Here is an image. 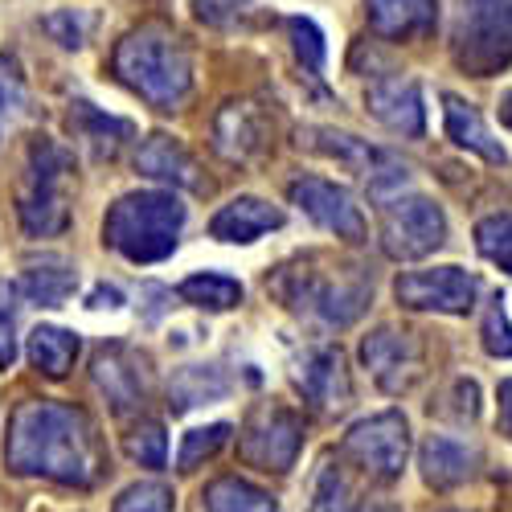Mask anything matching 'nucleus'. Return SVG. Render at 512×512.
<instances>
[{
	"instance_id": "obj_1",
	"label": "nucleus",
	"mask_w": 512,
	"mask_h": 512,
	"mask_svg": "<svg viewBox=\"0 0 512 512\" xmlns=\"http://www.w3.org/2000/svg\"><path fill=\"white\" fill-rule=\"evenodd\" d=\"M5 463L17 476H41L66 488H91L103 476V447L82 410L33 398L13 410Z\"/></svg>"
},
{
	"instance_id": "obj_2",
	"label": "nucleus",
	"mask_w": 512,
	"mask_h": 512,
	"mask_svg": "<svg viewBox=\"0 0 512 512\" xmlns=\"http://www.w3.org/2000/svg\"><path fill=\"white\" fill-rule=\"evenodd\" d=\"M111 70L127 91L140 95L156 111H181L193 95V54L160 21H148L127 33L115 46Z\"/></svg>"
},
{
	"instance_id": "obj_3",
	"label": "nucleus",
	"mask_w": 512,
	"mask_h": 512,
	"mask_svg": "<svg viewBox=\"0 0 512 512\" xmlns=\"http://www.w3.org/2000/svg\"><path fill=\"white\" fill-rule=\"evenodd\" d=\"M185 205L173 189H144L119 197L103 218V242L127 263H160L177 250Z\"/></svg>"
},
{
	"instance_id": "obj_4",
	"label": "nucleus",
	"mask_w": 512,
	"mask_h": 512,
	"mask_svg": "<svg viewBox=\"0 0 512 512\" xmlns=\"http://www.w3.org/2000/svg\"><path fill=\"white\" fill-rule=\"evenodd\" d=\"M70 152L54 140H33L17 193V218L29 238H54L70 226Z\"/></svg>"
},
{
	"instance_id": "obj_5",
	"label": "nucleus",
	"mask_w": 512,
	"mask_h": 512,
	"mask_svg": "<svg viewBox=\"0 0 512 512\" xmlns=\"http://www.w3.org/2000/svg\"><path fill=\"white\" fill-rule=\"evenodd\" d=\"M451 54L472 78L500 74L512 62V0H459Z\"/></svg>"
},
{
	"instance_id": "obj_6",
	"label": "nucleus",
	"mask_w": 512,
	"mask_h": 512,
	"mask_svg": "<svg viewBox=\"0 0 512 512\" xmlns=\"http://www.w3.org/2000/svg\"><path fill=\"white\" fill-rule=\"evenodd\" d=\"M447 242V218L443 209L422 193H398L381 205V246L390 259L414 263L435 254Z\"/></svg>"
},
{
	"instance_id": "obj_7",
	"label": "nucleus",
	"mask_w": 512,
	"mask_h": 512,
	"mask_svg": "<svg viewBox=\"0 0 512 512\" xmlns=\"http://www.w3.org/2000/svg\"><path fill=\"white\" fill-rule=\"evenodd\" d=\"M300 144L320 152V156H332V160H345L353 173H361L373 189V197L390 201L406 189L410 181V168L394 156V152H381L373 148L369 140H357L349 132H332V127H308V132H300Z\"/></svg>"
},
{
	"instance_id": "obj_8",
	"label": "nucleus",
	"mask_w": 512,
	"mask_h": 512,
	"mask_svg": "<svg viewBox=\"0 0 512 512\" xmlns=\"http://www.w3.org/2000/svg\"><path fill=\"white\" fill-rule=\"evenodd\" d=\"M345 455L373 480H398L410 455V426L398 410L361 418L345 435Z\"/></svg>"
},
{
	"instance_id": "obj_9",
	"label": "nucleus",
	"mask_w": 512,
	"mask_h": 512,
	"mask_svg": "<svg viewBox=\"0 0 512 512\" xmlns=\"http://www.w3.org/2000/svg\"><path fill=\"white\" fill-rule=\"evenodd\" d=\"M369 295H373V279H365L357 271H340V275L308 271V275L295 279V291H287V300L300 312L324 320V324L345 328V324H353L365 312Z\"/></svg>"
},
{
	"instance_id": "obj_10",
	"label": "nucleus",
	"mask_w": 512,
	"mask_h": 512,
	"mask_svg": "<svg viewBox=\"0 0 512 512\" xmlns=\"http://www.w3.org/2000/svg\"><path fill=\"white\" fill-rule=\"evenodd\" d=\"M394 295L402 308L414 312H443V316H467L476 308L480 283L463 267H431V271H406L394 283Z\"/></svg>"
},
{
	"instance_id": "obj_11",
	"label": "nucleus",
	"mask_w": 512,
	"mask_h": 512,
	"mask_svg": "<svg viewBox=\"0 0 512 512\" xmlns=\"http://www.w3.org/2000/svg\"><path fill=\"white\" fill-rule=\"evenodd\" d=\"M300 443H304V422L283 406L254 410L242 426V455L246 463L263 467V472H291Z\"/></svg>"
},
{
	"instance_id": "obj_12",
	"label": "nucleus",
	"mask_w": 512,
	"mask_h": 512,
	"mask_svg": "<svg viewBox=\"0 0 512 512\" xmlns=\"http://www.w3.org/2000/svg\"><path fill=\"white\" fill-rule=\"evenodd\" d=\"M361 361L386 394H406L422 377V340L414 332L377 328L361 340Z\"/></svg>"
},
{
	"instance_id": "obj_13",
	"label": "nucleus",
	"mask_w": 512,
	"mask_h": 512,
	"mask_svg": "<svg viewBox=\"0 0 512 512\" xmlns=\"http://www.w3.org/2000/svg\"><path fill=\"white\" fill-rule=\"evenodd\" d=\"M287 197H291V205H300L320 230H328L336 238H349V242L365 238L361 205L353 201V193L345 185L324 181V177H300V181H291Z\"/></svg>"
},
{
	"instance_id": "obj_14",
	"label": "nucleus",
	"mask_w": 512,
	"mask_h": 512,
	"mask_svg": "<svg viewBox=\"0 0 512 512\" xmlns=\"http://www.w3.org/2000/svg\"><path fill=\"white\" fill-rule=\"evenodd\" d=\"M91 377L99 394L111 402L115 414H127V410H140L144 398H148V381H144V361L127 349V345H103L95 353V365H91Z\"/></svg>"
},
{
	"instance_id": "obj_15",
	"label": "nucleus",
	"mask_w": 512,
	"mask_h": 512,
	"mask_svg": "<svg viewBox=\"0 0 512 512\" xmlns=\"http://www.w3.org/2000/svg\"><path fill=\"white\" fill-rule=\"evenodd\" d=\"M295 386L324 414H340L353 402V381H349V365L340 349H312L300 361V369H295Z\"/></svg>"
},
{
	"instance_id": "obj_16",
	"label": "nucleus",
	"mask_w": 512,
	"mask_h": 512,
	"mask_svg": "<svg viewBox=\"0 0 512 512\" xmlns=\"http://www.w3.org/2000/svg\"><path fill=\"white\" fill-rule=\"evenodd\" d=\"M263 148H267V115L254 103L234 99L213 115V152L222 160L250 164Z\"/></svg>"
},
{
	"instance_id": "obj_17",
	"label": "nucleus",
	"mask_w": 512,
	"mask_h": 512,
	"mask_svg": "<svg viewBox=\"0 0 512 512\" xmlns=\"http://www.w3.org/2000/svg\"><path fill=\"white\" fill-rule=\"evenodd\" d=\"M369 115L377 123H386L398 136H422L426 132V107H422V91L410 78H377L365 91Z\"/></svg>"
},
{
	"instance_id": "obj_18",
	"label": "nucleus",
	"mask_w": 512,
	"mask_h": 512,
	"mask_svg": "<svg viewBox=\"0 0 512 512\" xmlns=\"http://www.w3.org/2000/svg\"><path fill=\"white\" fill-rule=\"evenodd\" d=\"M283 226V209H275L271 201L263 197H234L226 201L218 213H213V222H209V234L218 238V242H259L263 234L279 230Z\"/></svg>"
},
{
	"instance_id": "obj_19",
	"label": "nucleus",
	"mask_w": 512,
	"mask_h": 512,
	"mask_svg": "<svg viewBox=\"0 0 512 512\" xmlns=\"http://www.w3.org/2000/svg\"><path fill=\"white\" fill-rule=\"evenodd\" d=\"M365 13L373 33L390 41H410L435 29L439 0H365Z\"/></svg>"
},
{
	"instance_id": "obj_20",
	"label": "nucleus",
	"mask_w": 512,
	"mask_h": 512,
	"mask_svg": "<svg viewBox=\"0 0 512 512\" xmlns=\"http://www.w3.org/2000/svg\"><path fill=\"white\" fill-rule=\"evenodd\" d=\"M136 168L152 181H168V185H181V189L197 185V160L173 136H148L136 148Z\"/></svg>"
},
{
	"instance_id": "obj_21",
	"label": "nucleus",
	"mask_w": 512,
	"mask_h": 512,
	"mask_svg": "<svg viewBox=\"0 0 512 512\" xmlns=\"http://www.w3.org/2000/svg\"><path fill=\"white\" fill-rule=\"evenodd\" d=\"M74 283H78V275H74L70 263H62V259H33V263L21 271V279L13 283V291L21 295V300H29V304L62 308V304L70 300Z\"/></svg>"
},
{
	"instance_id": "obj_22",
	"label": "nucleus",
	"mask_w": 512,
	"mask_h": 512,
	"mask_svg": "<svg viewBox=\"0 0 512 512\" xmlns=\"http://www.w3.org/2000/svg\"><path fill=\"white\" fill-rule=\"evenodd\" d=\"M418 463H422V480L431 488H439V492H447V488H459L467 476H472L476 455L467 451L463 443H455V439L435 435V439H426Z\"/></svg>"
},
{
	"instance_id": "obj_23",
	"label": "nucleus",
	"mask_w": 512,
	"mask_h": 512,
	"mask_svg": "<svg viewBox=\"0 0 512 512\" xmlns=\"http://www.w3.org/2000/svg\"><path fill=\"white\" fill-rule=\"evenodd\" d=\"M226 394H230V377L218 365H189L168 381V406H173L177 414H185L193 406L222 402Z\"/></svg>"
},
{
	"instance_id": "obj_24",
	"label": "nucleus",
	"mask_w": 512,
	"mask_h": 512,
	"mask_svg": "<svg viewBox=\"0 0 512 512\" xmlns=\"http://www.w3.org/2000/svg\"><path fill=\"white\" fill-rule=\"evenodd\" d=\"M443 115H447V136L459 148L476 152V156H484L492 164H504V148H500V140L484 127V119L476 115V107H467L459 95H443Z\"/></svg>"
},
{
	"instance_id": "obj_25",
	"label": "nucleus",
	"mask_w": 512,
	"mask_h": 512,
	"mask_svg": "<svg viewBox=\"0 0 512 512\" xmlns=\"http://www.w3.org/2000/svg\"><path fill=\"white\" fill-rule=\"evenodd\" d=\"M29 365L46 377H66L78 361V336L70 328H58V324H37L29 332Z\"/></svg>"
},
{
	"instance_id": "obj_26",
	"label": "nucleus",
	"mask_w": 512,
	"mask_h": 512,
	"mask_svg": "<svg viewBox=\"0 0 512 512\" xmlns=\"http://www.w3.org/2000/svg\"><path fill=\"white\" fill-rule=\"evenodd\" d=\"M70 132H74L82 144H87L95 156H115L132 127H127L123 119L103 115L95 103H82V99H78V103L70 107Z\"/></svg>"
},
{
	"instance_id": "obj_27",
	"label": "nucleus",
	"mask_w": 512,
	"mask_h": 512,
	"mask_svg": "<svg viewBox=\"0 0 512 512\" xmlns=\"http://www.w3.org/2000/svg\"><path fill=\"white\" fill-rule=\"evenodd\" d=\"M201 512H279L275 496L254 488L250 480H238V476H222L213 480L201 496Z\"/></svg>"
},
{
	"instance_id": "obj_28",
	"label": "nucleus",
	"mask_w": 512,
	"mask_h": 512,
	"mask_svg": "<svg viewBox=\"0 0 512 512\" xmlns=\"http://www.w3.org/2000/svg\"><path fill=\"white\" fill-rule=\"evenodd\" d=\"M181 300L193 308H205V312H230L242 304V283L230 275H218V271H201L181 283Z\"/></svg>"
},
{
	"instance_id": "obj_29",
	"label": "nucleus",
	"mask_w": 512,
	"mask_h": 512,
	"mask_svg": "<svg viewBox=\"0 0 512 512\" xmlns=\"http://www.w3.org/2000/svg\"><path fill=\"white\" fill-rule=\"evenodd\" d=\"M476 250L512 275V213H492L476 226Z\"/></svg>"
},
{
	"instance_id": "obj_30",
	"label": "nucleus",
	"mask_w": 512,
	"mask_h": 512,
	"mask_svg": "<svg viewBox=\"0 0 512 512\" xmlns=\"http://www.w3.org/2000/svg\"><path fill=\"white\" fill-rule=\"evenodd\" d=\"M287 33H291V46L300 54L304 70L312 78H324V33L312 17H287Z\"/></svg>"
},
{
	"instance_id": "obj_31",
	"label": "nucleus",
	"mask_w": 512,
	"mask_h": 512,
	"mask_svg": "<svg viewBox=\"0 0 512 512\" xmlns=\"http://www.w3.org/2000/svg\"><path fill=\"white\" fill-rule=\"evenodd\" d=\"M226 439H230V426H226V422H213V426H197V431H189V435H185V443H181L177 467H181V472H193V467H197L201 459L218 455V451L226 447Z\"/></svg>"
},
{
	"instance_id": "obj_32",
	"label": "nucleus",
	"mask_w": 512,
	"mask_h": 512,
	"mask_svg": "<svg viewBox=\"0 0 512 512\" xmlns=\"http://www.w3.org/2000/svg\"><path fill=\"white\" fill-rule=\"evenodd\" d=\"M123 447L140 467H164V459H168V435L160 422H140L136 431L123 439Z\"/></svg>"
},
{
	"instance_id": "obj_33",
	"label": "nucleus",
	"mask_w": 512,
	"mask_h": 512,
	"mask_svg": "<svg viewBox=\"0 0 512 512\" xmlns=\"http://www.w3.org/2000/svg\"><path fill=\"white\" fill-rule=\"evenodd\" d=\"M91 25H95V17L91 13H78V9H58V13H50L46 21H41V29H46L62 50H78L82 41H87Z\"/></svg>"
},
{
	"instance_id": "obj_34",
	"label": "nucleus",
	"mask_w": 512,
	"mask_h": 512,
	"mask_svg": "<svg viewBox=\"0 0 512 512\" xmlns=\"http://www.w3.org/2000/svg\"><path fill=\"white\" fill-rule=\"evenodd\" d=\"M308 512H357L353 508V488L349 480L336 472V467H324L320 480H316V496H312V508Z\"/></svg>"
},
{
	"instance_id": "obj_35",
	"label": "nucleus",
	"mask_w": 512,
	"mask_h": 512,
	"mask_svg": "<svg viewBox=\"0 0 512 512\" xmlns=\"http://www.w3.org/2000/svg\"><path fill=\"white\" fill-rule=\"evenodd\" d=\"M115 512H173V488H164L156 480L132 484L115 500Z\"/></svg>"
},
{
	"instance_id": "obj_36",
	"label": "nucleus",
	"mask_w": 512,
	"mask_h": 512,
	"mask_svg": "<svg viewBox=\"0 0 512 512\" xmlns=\"http://www.w3.org/2000/svg\"><path fill=\"white\" fill-rule=\"evenodd\" d=\"M484 349L492 357H512V324H508V312H504V300H492L488 312H484Z\"/></svg>"
},
{
	"instance_id": "obj_37",
	"label": "nucleus",
	"mask_w": 512,
	"mask_h": 512,
	"mask_svg": "<svg viewBox=\"0 0 512 512\" xmlns=\"http://www.w3.org/2000/svg\"><path fill=\"white\" fill-rule=\"evenodd\" d=\"M250 0H193V9L205 25H234Z\"/></svg>"
},
{
	"instance_id": "obj_38",
	"label": "nucleus",
	"mask_w": 512,
	"mask_h": 512,
	"mask_svg": "<svg viewBox=\"0 0 512 512\" xmlns=\"http://www.w3.org/2000/svg\"><path fill=\"white\" fill-rule=\"evenodd\" d=\"M17 361V336H13V320L0 316V369H13Z\"/></svg>"
},
{
	"instance_id": "obj_39",
	"label": "nucleus",
	"mask_w": 512,
	"mask_h": 512,
	"mask_svg": "<svg viewBox=\"0 0 512 512\" xmlns=\"http://www.w3.org/2000/svg\"><path fill=\"white\" fill-rule=\"evenodd\" d=\"M87 308H123V295H119L115 287L99 283V287L91 291V300H87Z\"/></svg>"
},
{
	"instance_id": "obj_40",
	"label": "nucleus",
	"mask_w": 512,
	"mask_h": 512,
	"mask_svg": "<svg viewBox=\"0 0 512 512\" xmlns=\"http://www.w3.org/2000/svg\"><path fill=\"white\" fill-rule=\"evenodd\" d=\"M500 426H504V435L512 439V377L500 381Z\"/></svg>"
},
{
	"instance_id": "obj_41",
	"label": "nucleus",
	"mask_w": 512,
	"mask_h": 512,
	"mask_svg": "<svg viewBox=\"0 0 512 512\" xmlns=\"http://www.w3.org/2000/svg\"><path fill=\"white\" fill-rule=\"evenodd\" d=\"M496 111H500V123L512 132V91H504V99H500V107H496Z\"/></svg>"
},
{
	"instance_id": "obj_42",
	"label": "nucleus",
	"mask_w": 512,
	"mask_h": 512,
	"mask_svg": "<svg viewBox=\"0 0 512 512\" xmlns=\"http://www.w3.org/2000/svg\"><path fill=\"white\" fill-rule=\"evenodd\" d=\"M357 512H398V508H390V504H373V508H357Z\"/></svg>"
}]
</instances>
